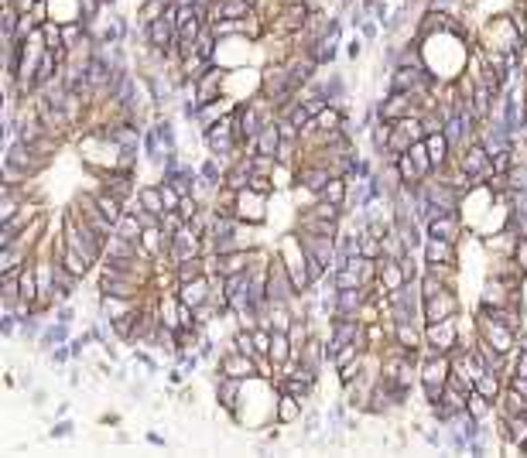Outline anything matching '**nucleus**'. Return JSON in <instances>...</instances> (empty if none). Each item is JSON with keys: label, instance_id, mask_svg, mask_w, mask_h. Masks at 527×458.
<instances>
[{"label": "nucleus", "instance_id": "ddd939ff", "mask_svg": "<svg viewBox=\"0 0 527 458\" xmlns=\"http://www.w3.org/2000/svg\"><path fill=\"white\" fill-rule=\"evenodd\" d=\"M175 294H178V301L199 308L202 301H209V294H213V281H209V274H206V277H196V281H182Z\"/></svg>", "mask_w": 527, "mask_h": 458}, {"label": "nucleus", "instance_id": "f257e3e1", "mask_svg": "<svg viewBox=\"0 0 527 458\" xmlns=\"http://www.w3.org/2000/svg\"><path fill=\"white\" fill-rule=\"evenodd\" d=\"M449 376H452L449 356H421V380H418V386H421V393H425V403L442 401Z\"/></svg>", "mask_w": 527, "mask_h": 458}, {"label": "nucleus", "instance_id": "f03ea898", "mask_svg": "<svg viewBox=\"0 0 527 458\" xmlns=\"http://www.w3.org/2000/svg\"><path fill=\"white\" fill-rule=\"evenodd\" d=\"M459 318L462 315L425 325V349H421V356H449L452 349L459 345V335H462L459 332Z\"/></svg>", "mask_w": 527, "mask_h": 458}, {"label": "nucleus", "instance_id": "7ed1b4c3", "mask_svg": "<svg viewBox=\"0 0 527 458\" xmlns=\"http://www.w3.org/2000/svg\"><path fill=\"white\" fill-rule=\"evenodd\" d=\"M455 164H459L476 185H487V178L493 174V157H489L483 140H469L466 147L455 154Z\"/></svg>", "mask_w": 527, "mask_h": 458}, {"label": "nucleus", "instance_id": "0eeeda50", "mask_svg": "<svg viewBox=\"0 0 527 458\" xmlns=\"http://www.w3.org/2000/svg\"><path fill=\"white\" fill-rule=\"evenodd\" d=\"M332 178V168H326V164H318V161H298V168H294V181L301 185L305 191H312L315 199L322 195V189L329 185Z\"/></svg>", "mask_w": 527, "mask_h": 458}, {"label": "nucleus", "instance_id": "39448f33", "mask_svg": "<svg viewBox=\"0 0 527 458\" xmlns=\"http://www.w3.org/2000/svg\"><path fill=\"white\" fill-rule=\"evenodd\" d=\"M144 41H148V48H155V52H172L178 41V28L175 21L168 18V11L155 18L151 24H144Z\"/></svg>", "mask_w": 527, "mask_h": 458}, {"label": "nucleus", "instance_id": "393cba45", "mask_svg": "<svg viewBox=\"0 0 527 458\" xmlns=\"http://www.w3.org/2000/svg\"><path fill=\"white\" fill-rule=\"evenodd\" d=\"M250 191H257V195H267L271 199L274 191H277V181H274L271 174H250V185H247Z\"/></svg>", "mask_w": 527, "mask_h": 458}, {"label": "nucleus", "instance_id": "bb28decb", "mask_svg": "<svg viewBox=\"0 0 527 458\" xmlns=\"http://www.w3.org/2000/svg\"><path fill=\"white\" fill-rule=\"evenodd\" d=\"M69 435H72V424H69V420H59V424L52 428V438H69Z\"/></svg>", "mask_w": 527, "mask_h": 458}, {"label": "nucleus", "instance_id": "4468645a", "mask_svg": "<svg viewBox=\"0 0 527 458\" xmlns=\"http://www.w3.org/2000/svg\"><path fill=\"white\" fill-rule=\"evenodd\" d=\"M377 284L391 294V291H401V287L411 284V281H408V274H404V267H401V260L380 257V274H377Z\"/></svg>", "mask_w": 527, "mask_h": 458}, {"label": "nucleus", "instance_id": "cd10ccee", "mask_svg": "<svg viewBox=\"0 0 527 458\" xmlns=\"http://www.w3.org/2000/svg\"><path fill=\"white\" fill-rule=\"evenodd\" d=\"M7 4H14V11H21V14H31V7H35L38 0H7Z\"/></svg>", "mask_w": 527, "mask_h": 458}, {"label": "nucleus", "instance_id": "c85d7f7f", "mask_svg": "<svg viewBox=\"0 0 527 458\" xmlns=\"http://www.w3.org/2000/svg\"><path fill=\"white\" fill-rule=\"evenodd\" d=\"M346 52H350V55L356 58V55H360V52H363V41H360V38H356V41H350V48H346Z\"/></svg>", "mask_w": 527, "mask_h": 458}, {"label": "nucleus", "instance_id": "1a4fd4ad", "mask_svg": "<svg viewBox=\"0 0 527 458\" xmlns=\"http://www.w3.org/2000/svg\"><path fill=\"white\" fill-rule=\"evenodd\" d=\"M151 298V294H148ZM148 298H120V294H99V318L103 322H117V318H127L131 311L144 305Z\"/></svg>", "mask_w": 527, "mask_h": 458}, {"label": "nucleus", "instance_id": "6e6552de", "mask_svg": "<svg viewBox=\"0 0 527 458\" xmlns=\"http://www.w3.org/2000/svg\"><path fill=\"white\" fill-rule=\"evenodd\" d=\"M216 373L223 376H236V380H250L257 376V356H247V352H236V349H226L216 363Z\"/></svg>", "mask_w": 527, "mask_h": 458}, {"label": "nucleus", "instance_id": "9b49d317", "mask_svg": "<svg viewBox=\"0 0 527 458\" xmlns=\"http://www.w3.org/2000/svg\"><path fill=\"white\" fill-rule=\"evenodd\" d=\"M425 233L459 243L462 240V212H438V216H431L428 223H425Z\"/></svg>", "mask_w": 527, "mask_h": 458}, {"label": "nucleus", "instance_id": "f3484780", "mask_svg": "<svg viewBox=\"0 0 527 458\" xmlns=\"http://www.w3.org/2000/svg\"><path fill=\"white\" fill-rule=\"evenodd\" d=\"M301 410H305V403L298 401V397L277 390V414H274L277 424H284V428H288V424H298V420H301Z\"/></svg>", "mask_w": 527, "mask_h": 458}, {"label": "nucleus", "instance_id": "dca6fc26", "mask_svg": "<svg viewBox=\"0 0 527 458\" xmlns=\"http://www.w3.org/2000/svg\"><path fill=\"white\" fill-rule=\"evenodd\" d=\"M425 144H428V154H431V161H435V172L455 161V147L449 144L445 130H438V134H428V137H425Z\"/></svg>", "mask_w": 527, "mask_h": 458}, {"label": "nucleus", "instance_id": "9d476101", "mask_svg": "<svg viewBox=\"0 0 527 458\" xmlns=\"http://www.w3.org/2000/svg\"><path fill=\"white\" fill-rule=\"evenodd\" d=\"M489 277H497L500 284L521 291L524 281H527V267L517 260V257H497V260H493V267H489Z\"/></svg>", "mask_w": 527, "mask_h": 458}, {"label": "nucleus", "instance_id": "5701e85b", "mask_svg": "<svg viewBox=\"0 0 527 458\" xmlns=\"http://www.w3.org/2000/svg\"><path fill=\"white\" fill-rule=\"evenodd\" d=\"M65 339H69V325H65V322H59V318H55V325H48V328L41 332L38 345H41V349H52V345H62V342H65Z\"/></svg>", "mask_w": 527, "mask_h": 458}, {"label": "nucleus", "instance_id": "2eb2a0df", "mask_svg": "<svg viewBox=\"0 0 527 458\" xmlns=\"http://www.w3.org/2000/svg\"><path fill=\"white\" fill-rule=\"evenodd\" d=\"M281 140H284V137H281L277 120H267V123L260 127V134L250 140V147H247V151H250V154H271V157H274L277 147H281Z\"/></svg>", "mask_w": 527, "mask_h": 458}, {"label": "nucleus", "instance_id": "aec40b11", "mask_svg": "<svg viewBox=\"0 0 527 458\" xmlns=\"http://www.w3.org/2000/svg\"><path fill=\"white\" fill-rule=\"evenodd\" d=\"M466 410L476 420H489L493 414H497V403L489 401V397H483L479 390H472V393H469V401H466Z\"/></svg>", "mask_w": 527, "mask_h": 458}, {"label": "nucleus", "instance_id": "b1692460", "mask_svg": "<svg viewBox=\"0 0 527 458\" xmlns=\"http://www.w3.org/2000/svg\"><path fill=\"white\" fill-rule=\"evenodd\" d=\"M250 157V174H271L277 172V157H271V154H247Z\"/></svg>", "mask_w": 527, "mask_h": 458}, {"label": "nucleus", "instance_id": "6ab92c4d", "mask_svg": "<svg viewBox=\"0 0 527 458\" xmlns=\"http://www.w3.org/2000/svg\"><path fill=\"white\" fill-rule=\"evenodd\" d=\"M298 229H305V233H318V236H339V233H343V223L315 219V216H309V212H301V216H298Z\"/></svg>", "mask_w": 527, "mask_h": 458}, {"label": "nucleus", "instance_id": "f8f14e48", "mask_svg": "<svg viewBox=\"0 0 527 458\" xmlns=\"http://www.w3.org/2000/svg\"><path fill=\"white\" fill-rule=\"evenodd\" d=\"M421 260L425 264H459V243L442 240V236H425Z\"/></svg>", "mask_w": 527, "mask_h": 458}, {"label": "nucleus", "instance_id": "4be33fe9", "mask_svg": "<svg viewBox=\"0 0 527 458\" xmlns=\"http://www.w3.org/2000/svg\"><path fill=\"white\" fill-rule=\"evenodd\" d=\"M360 257L380 260V257H384V240L373 236V233H367V229H360Z\"/></svg>", "mask_w": 527, "mask_h": 458}, {"label": "nucleus", "instance_id": "423d86ee", "mask_svg": "<svg viewBox=\"0 0 527 458\" xmlns=\"http://www.w3.org/2000/svg\"><path fill=\"white\" fill-rule=\"evenodd\" d=\"M425 325L428 322H445V318H455L459 311H462V301H459V294H455V287H445L442 294H435V298H425Z\"/></svg>", "mask_w": 527, "mask_h": 458}, {"label": "nucleus", "instance_id": "a878e982", "mask_svg": "<svg viewBox=\"0 0 527 458\" xmlns=\"http://www.w3.org/2000/svg\"><path fill=\"white\" fill-rule=\"evenodd\" d=\"M507 386H514V390H517V393H521V397L527 401V376H510Z\"/></svg>", "mask_w": 527, "mask_h": 458}, {"label": "nucleus", "instance_id": "20e7f679", "mask_svg": "<svg viewBox=\"0 0 527 458\" xmlns=\"http://www.w3.org/2000/svg\"><path fill=\"white\" fill-rule=\"evenodd\" d=\"M216 403L230 414V418L236 420V414H240V403H243V386H247V380H236V376H223V373H216Z\"/></svg>", "mask_w": 527, "mask_h": 458}, {"label": "nucleus", "instance_id": "412c9836", "mask_svg": "<svg viewBox=\"0 0 527 458\" xmlns=\"http://www.w3.org/2000/svg\"><path fill=\"white\" fill-rule=\"evenodd\" d=\"M411 161H414V164H418V172L425 174V178H431V174H435V161H431V154H428V144H425V140H414V144H411Z\"/></svg>", "mask_w": 527, "mask_h": 458}, {"label": "nucleus", "instance_id": "c756f323", "mask_svg": "<svg viewBox=\"0 0 527 458\" xmlns=\"http://www.w3.org/2000/svg\"><path fill=\"white\" fill-rule=\"evenodd\" d=\"M363 35H367V38L377 35V24H373V21H363Z\"/></svg>", "mask_w": 527, "mask_h": 458}, {"label": "nucleus", "instance_id": "a211bd4d", "mask_svg": "<svg viewBox=\"0 0 527 458\" xmlns=\"http://www.w3.org/2000/svg\"><path fill=\"white\" fill-rule=\"evenodd\" d=\"M137 206H140V209L144 212H155V216H165V199H161V185H140V189H137V199H134Z\"/></svg>", "mask_w": 527, "mask_h": 458}]
</instances>
